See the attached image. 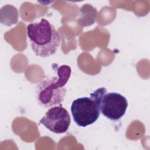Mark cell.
<instances>
[{
    "label": "cell",
    "instance_id": "7a4b0ae2",
    "mask_svg": "<svg viewBox=\"0 0 150 150\" xmlns=\"http://www.w3.org/2000/svg\"><path fill=\"white\" fill-rule=\"evenodd\" d=\"M57 76L46 77L36 86V97L40 105L44 108L61 105L66 93L65 85L71 75V69L67 65L56 69Z\"/></svg>",
    "mask_w": 150,
    "mask_h": 150
},
{
    "label": "cell",
    "instance_id": "5b68a950",
    "mask_svg": "<svg viewBox=\"0 0 150 150\" xmlns=\"http://www.w3.org/2000/svg\"><path fill=\"white\" fill-rule=\"evenodd\" d=\"M70 122L69 112L62 105L49 108L39 121L46 128L55 134L66 132L69 129Z\"/></svg>",
    "mask_w": 150,
    "mask_h": 150
},
{
    "label": "cell",
    "instance_id": "3957f363",
    "mask_svg": "<svg viewBox=\"0 0 150 150\" xmlns=\"http://www.w3.org/2000/svg\"><path fill=\"white\" fill-rule=\"evenodd\" d=\"M107 92L104 87L97 88L90 94V97L78 98L71 105V112L75 123L79 127H86L94 123L100 114V101Z\"/></svg>",
    "mask_w": 150,
    "mask_h": 150
},
{
    "label": "cell",
    "instance_id": "8992f818",
    "mask_svg": "<svg viewBox=\"0 0 150 150\" xmlns=\"http://www.w3.org/2000/svg\"><path fill=\"white\" fill-rule=\"evenodd\" d=\"M97 9L90 4H84L80 9V15L77 22L82 27L88 26L96 22Z\"/></svg>",
    "mask_w": 150,
    "mask_h": 150
},
{
    "label": "cell",
    "instance_id": "277c9868",
    "mask_svg": "<svg viewBox=\"0 0 150 150\" xmlns=\"http://www.w3.org/2000/svg\"><path fill=\"white\" fill-rule=\"evenodd\" d=\"M128 104L127 98L115 92H105L100 101V111L107 118L116 121L125 114Z\"/></svg>",
    "mask_w": 150,
    "mask_h": 150
},
{
    "label": "cell",
    "instance_id": "6da1fadb",
    "mask_svg": "<svg viewBox=\"0 0 150 150\" xmlns=\"http://www.w3.org/2000/svg\"><path fill=\"white\" fill-rule=\"evenodd\" d=\"M27 35L35 54L47 57L57 50L61 42L60 36L49 21L42 18L39 22L29 23L26 27Z\"/></svg>",
    "mask_w": 150,
    "mask_h": 150
}]
</instances>
